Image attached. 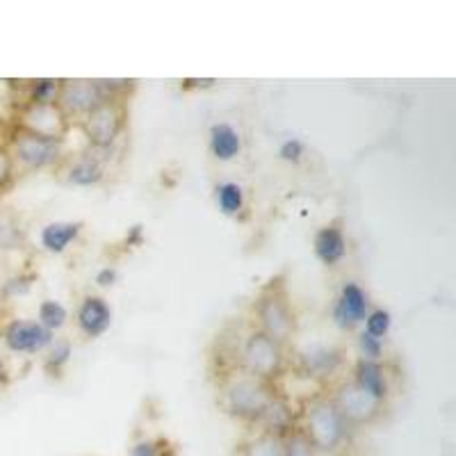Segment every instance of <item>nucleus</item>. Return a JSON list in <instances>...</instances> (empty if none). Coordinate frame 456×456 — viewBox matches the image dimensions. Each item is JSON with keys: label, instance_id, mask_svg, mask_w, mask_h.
Listing matches in <instances>:
<instances>
[{"label": "nucleus", "instance_id": "f257e3e1", "mask_svg": "<svg viewBox=\"0 0 456 456\" xmlns=\"http://www.w3.org/2000/svg\"><path fill=\"white\" fill-rule=\"evenodd\" d=\"M308 422V441L313 447L320 450H336L345 438V418L336 404L329 402H313L306 413Z\"/></svg>", "mask_w": 456, "mask_h": 456}, {"label": "nucleus", "instance_id": "f03ea898", "mask_svg": "<svg viewBox=\"0 0 456 456\" xmlns=\"http://www.w3.org/2000/svg\"><path fill=\"white\" fill-rule=\"evenodd\" d=\"M244 365L256 377H272L281 368V347L267 333H254L244 347Z\"/></svg>", "mask_w": 456, "mask_h": 456}, {"label": "nucleus", "instance_id": "7ed1b4c3", "mask_svg": "<svg viewBox=\"0 0 456 456\" xmlns=\"http://www.w3.org/2000/svg\"><path fill=\"white\" fill-rule=\"evenodd\" d=\"M270 395L265 393L263 386L254 384V381H240L233 388L228 390V406L240 418L254 420V418H263L265 409L270 404Z\"/></svg>", "mask_w": 456, "mask_h": 456}, {"label": "nucleus", "instance_id": "20e7f679", "mask_svg": "<svg viewBox=\"0 0 456 456\" xmlns=\"http://www.w3.org/2000/svg\"><path fill=\"white\" fill-rule=\"evenodd\" d=\"M121 128V112L117 105L112 103H101L87 114V121H85V133H87L89 140L96 146H110L114 142V137L119 135Z\"/></svg>", "mask_w": 456, "mask_h": 456}, {"label": "nucleus", "instance_id": "39448f33", "mask_svg": "<svg viewBox=\"0 0 456 456\" xmlns=\"http://www.w3.org/2000/svg\"><path fill=\"white\" fill-rule=\"evenodd\" d=\"M16 156L30 169H42L60 156V140L23 133L21 137H16Z\"/></svg>", "mask_w": 456, "mask_h": 456}, {"label": "nucleus", "instance_id": "423d86ee", "mask_svg": "<svg viewBox=\"0 0 456 456\" xmlns=\"http://www.w3.org/2000/svg\"><path fill=\"white\" fill-rule=\"evenodd\" d=\"M258 315L263 322L267 336L274 338L276 342L285 340L292 331V313L288 308V304L283 301V297L279 295H267L260 299L258 304Z\"/></svg>", "mask_w": 456, "mask_h": 456}, {"label": "nucleus", "instance_id": "0eeeda50", "mask_svg": "<svg viewBox=\"0 0 456 456\" xmlns=\"http://www.w3.org/2000/svg\"><path fill=\"white\" fill-rule=\"evenodd\" d=\"M23 126L28 128V133L39 137H48V140H60V135L64 133V114L57 105L46 103V105H32L30 110L23 117Z\"/></svg>", "mask_w": 456, "mask_h": 456}, {"label": "nucleus", "instance_id": "6e6552de", "mask_svg": "<svg viewBox=\"0 0 456 456\" xmlns=\"http://www.w3.org/2000/svg\"><path fill=\"white\" fill-rule=\"evenodd\" d=\"M379 402L372 395L365 393L363 388H358L356 384L342 386L340 393H338L336 409L340 411V415L345 420L352 422H365L370 420L374 413H377Z\"/></svg>", "mask_w": 456, "mask_h": 456}, {"label": "nucleus", "instance_id": "1a4fd4ad", "mask_svg": "<svg viewBox=\"0 0 456 456\" xmlns=\"http://www.w3.org/2000/svg\"><path fill=\"white\" fill-rule=\"evenodd\" d=\"M60 103L67 112L83 114L92 112L96 105L103 103V94L96 83H89V80H69L64 83L62 92H60Z\"/></svg>", "mask_w": 456, "mask_h": 456}, {"label": "nucleus", "instance_id": "9d476101", "mask_svg": "<svg viewBox=\"0 0 456 456\" xmlns=\"http://www.w3.org/2000/svg\"><path fill=\"white\" fill-rule=\"evenodd\" d=\"M5 342L12 352H39L51 342V331L39 322H12L5 331Z\"/></svg>", "mask_w": 456, "mask_h": 456}, {"label": "nucleus", "instance_id": "9b49d317", "mask_svg": "<svg viewBox=\"0 0 456 456\" xmlns=\"http://www.w3.org/2000/svg\"><path fill=\"white\" fill-rule=\"evenodd\" d=\"M365 313H368V297H365V292L356 283L345 285L340 299H338L336 308H333V317H336L338 327L352 329L354 324L363 320Z\"/></svg>", "mask_w": 456, "mask_h": 456}, {"label": "nucleus", "instance_id": "f8f14e48", "mask_svg": "<svg viewBox=\"0 0 456 456\" xmlns=\"http://www.w3.org/2000/svg\"><path fill=\"white\" fill-rule=\"evenodd\" d=\"M110 322H112V313L101 297H87L83 301L78 311V324L89 338H96L108 331Z\"/></svg>", "mask_w": 456, "mask_h": 456}, {"label": "nucleus", "instance_id": "ddd939ff", "mask_svg": "<svg viewBox=\"0 0 456 456\" xmlns=\"http://www.w3.org/2000/svg\"><path fill=\"white\" fill-rule=\"evenodd\" d=\"M240 135L228 124H217L210 130V151L217 160H233L240 153Z\"/></svg>", "mask_w": 456, "mask_h": 456}, {"label": "nucleus", "instance_id": "4468645a", "mask_svg": "<svg viewBox=\"0 0 456 456\" xmlns=\"http://www.w3.org/2000/svg\"><path fill=\"white\" fill-rule=\"evenodd\" d=\"M356 386L358 388H363L368 395H372L377 402H381V399L386 397L384 370L379 368L374 361L363 358V361L356 365Z\"/></svg>", "mask_w": 456, "mask_h": 456}, {"label": "nucleus", "instance_id": "2eb2a0df", "mask_svg": "<svg viewBox=\"0 0 456 456\" xmlns=\"http://www.w3.org/2000/svg\"><path fill=\"white\" fill-rule=\"evenodd\" d=\"M315 254L322 263L333 265L345 256V238L338 228H322L315 238Z\"/></svg>", "mask_w": 456, "mask_h": 456}, {"label": "nucleus", "instance_id": "dca6fc26", "mask_svg": "<svg viewBox=\"0 0 456 456\" xmlns=\"http://www.w3.org/2000/svg\"><path fill=\"white\" fill-rule=\"evenodd\" d=\"M78 233H80V224H64V222L48 224V226L42 231V242L48 251L60 254V251L67 249L73 240L78 238Z\"/></svg>", "mask_w": 456, "mask_h": 456}, {"label": "nucleus", "instance_id": "f3484780", "mask_svg": "<svg viewBox=\"0 0 456 456\" xmlns=\"http://www.w3.org/2000/svg\"><path fill=\"white\" fill-rule=\"evenodd\" d=\"M304 361H306V368L311 370V372L320 374V377H322V374L333 372L340 358H338V352H333V349L313 347L311 352H306Z\"/></svg>", "mask_w": 456, "mask_h": 456}, {"label": "nucleus", "instance_id": "a211bd4d", "mask_svg": "<svg viewBox=\"0 0 456 456\" xmlns=\"http://www.w3.org/2000/svg\"><path fill=\"white\" fill-rule=\"evenodd\" d=\"M242 187L235 183H224L217 187V206L224 215H235L242 210Z\"/></svg>", "mask_w": 456, "mask_h": 456}, {"label": "nucleus", "instance_id": "6ab92c4d", "mask_svg": "<svg viewBox=\"0 0 456 456\" xmlns=\"http://www.w3.org/2000/svg\"><path fill=\"white\" fill-rule=\"evenodd\" d=\"M64 322H67V311H64V306L60 301L48 299L39 306V324H42L44 329L53 331V329L62 327Z\"/></svg>", "mask_w": 456, "mask_h": 456}, {"label": "nucleus", "instance_id": "aec40b11", "mask_svg": "<svg viewBox=\"0 0 456 456\" xmlns=\"http://www.w3.org/2000/svg\"><path fill=\"white\" fill-rule=\"evenodd\" d=\"M69 178H71V183H76V185H96V183L103 178V171H101V167L94 160H83L73 167Z\"/></svg>", "mask_w": 456, "mask_h": 456}, {"label": "nucleus", "instance_id": "412c9836", "mask_svg": "<svg viewBox=\"0 0 456 456\" xmlns=\"http://www.w3.org/2000/svg\"><path fill=\"white\" fill-rule=\"evenodd\" d=\"M247 456H283V443L276 436H263L256 443H251Z\"/></svg>", "mask_w": 456, "mask_h": 456}, {"label": "nucleus", "instance_id": "4be33fe9", "mask_svg": "<svg viewBox=\"0 0 456 456\" xmlns=\"http://www.w3.org/2000/svg\"><path fill=\"white\" fill-rule=\"evenodd\" d=\"M263 418L270 427L281 429V427H285L288 425V420H290V411H288V406L285 404H281V402H270L267 409H265Z\"/></svg>", "mask_w": 456, "mask_h": 456}, {"label": "nucleus", "instance_id": "5701e85b", "mask_svg": "<svg viewBox=\"0 0 456 456\" xmlns=\"http://www.w3.org/2000/svg\"><path fill=\"white\" fill-rule=\"evenodd\" d=\"M365 324H368V331L365 333H370V336H374L381 340V338H384L390 329V313L388 311L370 313L368 320H365Z\"/></svg>", "mask_w": 456, "mask_h": 456}, {"label": "nucleus", "instance_id": "b1692460", "mask_svg": "<svg viewBox=\"0 0 456 456\" xmlns=\"http://www.w3.org/2000/svg\"><path fill=\"white\" fill-rule=\"evenodd\" d=\"M57 96V83L55 80H37L35 89H32V105H46L53 103Z\"/></svg>", "mask_w": 456, "mask_h": 456}, {"label": "nucleus", "instance_id": "393cba45", "mask_svg": "<svg viewBox=\"0 0 456 456\" xmlns=\"http://www.w3.org/2000/svg\"><path fill=\"white\" fill-rule=\"evenodd\" d=\"M283 456H313V445L306 436H292L290 441L285 443Z\"/></svg>", "mask_w": 456, "mask_h": 456}, {"label": "nucleus", "instance_id": "a878e982", "mask_svg": "<svg viewBox=\"0 0 456 456\" xmlns=\"http://www.w3.org/2000/svg\"><path fill=\"white\" fill-rule=\"evenodd\" d=\"M381 347H384V345H381V340H379V338L370 336V333H363V336H361V349H363V354L368 361H374V358L381 354Z\"/></svg>", "mask_w": 456, "mask_h": 456}, {"label": "nucleus", "instance_id": "bb28decb", "mask_svg": "<svg viewBox=\"0 0 456 456\" xmlns=\"http://www.w3.org/2000/svg\"><path fill=\"white\" fill-rule=\"evenodd\" d=\"M281 158L288 162H299L301 153H304V146H301L299 140H288L283 142V146H281Z\"/></svg>", "mask_w": 456, "mask_h": 456}, {"label": "nucleus", "instance_id": "cd10ccee", "mask_svg": "<svg viewBox=\"0 0 456 456\" xmlns=\"http://www.w3.org/2000/svg\"><path fill=\"white\" fill-rule=\"evenodd\" d=\"M69 356H71V345H69V342H60V345H55V349H53L48 365H55V368H60V365L67 363Z\"/></svg>", "mask_w": 456, "mask_h": 456}, {"label": "nucleus", "instance_id": "c85d7f7f", "mask_svg": "<svg viewBox=\"0 0 456 456\" xmlns=\"http://www.w3.org/2000/svg\"><path fill=\"white\" fill-rule=\"evenodd\" d=\"M10 171H12L10 158H7L5 151L0 149V187L7 183V178H10Z\"/></svg>", "mask_w": 456, "mask_h": 456}, {"label": "nucleus", "instance_id": "c756f323", "mask_svg": "<svg viewBox=\"0 0 456 456\" xmlns=\"http://www.w3.org/2000/svg\"><path fill=\"white\" fill-rule=\"evenodd\" d=\"M130 456H160V454H158V447L153 445V443L144 441L140 443V445H135V450H133V454Z\"/></svg>", "mask_w": 456, "mask_h": 456}, {"label": "nucleus", "instance_id": "7c9ffc66", "mask_svg": "<svg viewBox=\"0 0 456 456\" xmlns=\"http://www.w3.org/2000/svg\"><path fill=\"white\" fill-rule=\"evenodd\" d=\"M114 276H117L114 274V270H103L99 276H96V281H99V285H112Z\"/></svg>", "mask_w": 456, "mask_h": 456}, {"label": "nucleus", "instance_id": "2f4dec72", "mask_svg": "<svg viewBox=\"0 0 456 456\" xmlns=\"http://www.w3.org/2000/svg\"><path fill=\"white\" fill-rule=\"evenodd\" d=\"M0 374H3V365H0Z\"/></svg>", "mask_w": 456, "mask_h": 456}]
</instances>
